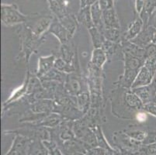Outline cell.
Here are the masks:
<instances>
[{
    "instance_id": "7c38bea8",
    "label": "cell",
    "mask_w": 156,
    "mask_h": 155,
    "mask_svg": "<svg viewBox=\"0 0 156 155\" xmlns=\"http://www.w3.org/2000/svg\"><path fill=\"white\" fill-rule=\"evenodd\" d=\"M51 10L56 15L58 19H62V17L67 15L66 13V6L61 0H48Z\"/></svg>"
},
{
    "instance_id": "4316f807",
    "label": "cell",
    "mask_w": 156,
    "mask_h": 155,
    "mask_svg": "<svg viewBox=\"0 0 156 155\" xmlns=\"http://www.w3.org/2000/svg\"><path fill=\"white\" fill-rule=\"evenodd\" d=\"M51 108L50 104H49V102H38L37 104L34 106V110L35 112H44V111H48Z\"/></svg>"
},
{
    "instance_id": "f546056e",
    "label": "cell",
    "mask_w": 156,
    "mask_h": 155,
    "mask_svg": "<svg viewBox=\"0 0 156 155\" xmlns=\"http://www.w3.org/2000/svg\"><path fill=\"white\" fill-rule=\"evenodd\" d=\"M105 151L102 148H91L87 150L86 154L87 155H105Z\"/></svg>"
},
{
    "instance_id": "9a60e30c",
    "label": "cell",
    "mask_w": 156,
    "mask_h": 155,
    "mask_svg": "<svg viewBox=\"0 0 156 155\" xmlns=\"http://www.w3.org/2000/svg\"><path fill=\"white\" fill-rule=\"evenodd\" d=\"M125 70H139L142 65V62L140 58H136L130 54L126 53Z\"/></svg>"
},
{
    "instance_id": "5bb4252c",
    "label": "cell",
    "mask_w": 156,
    "mask_h": 155,
    "mask_svg": "<svg viewBox=\"0 0 156 155\" xmlns=\"http://www.w3.org/2000/svg\"><path fill=\"white\" fill-rule=\"evenodd\" d=\"M65 29L67 30L71 35H73L77 27V19L73 15H65L62 19H58Z\"/></svg>"
},
{
    "instance_id": "1f68e13d",
    "label": "cell",
    "mask_w": 156,
    "mask_h": 155,
    "mask_svg": "<svg viewBox=\"0 0 156 155\" xmlns=\"http://www.w3.org/2000/svg\"><path fill=\"white\" fill-rule=\"evenodd\" d=\"M148 25L151 26L156 30V9L150 15L149 19H148Z\"/></svg>"
},
{
    "instance_id": "30bf717a",
    "label": "cell",
    "mask_w": 156,
    "mask_h": 155,
    "mask_svg": "<svg viewBox=\"0 0 156 155\" xmlns=\"http://www.w3.org/2000/svg\"><path fill=\"white\" fill-rule=\"evenodd\" d=\"M52 20H53V17L51 16L41 17L34 25V26L32 27V32L35 35H40L44 31L46 30L48 27H50L51 23H53Z\"/></svg>"
},
{
    "instance_id": "e575fe53",
    "label": "cell",
    "mask_w": 156,
    "mask_h": 155,
    "mask_svg": "<svg viewBox=\"0 0 156 155\" xmlns=\"http://www.w3.org/2000/svg\"><path fill=\"white\" fill-rule=\"evenodd\" d=\"M105 155H120V151L119 150H109V151H106Z\"/></svg>"
},
{
    "instance_id": "d6986e66",
    "label": "cell",
    "mask_w": 156,
    "mask_h": 155,
    "mask_svg": "<svg viewBox=\"0 0 156 155\" xmlns=\"http://www.w3.org/2000/svg\"><path fill=\"white\" fill-rule=\"evenodd\" d=\"M92 62L96 66L100 67V68L103 66L104 62H106V56L103 50L100 48H95L93 51Z\"/></svg>"
},
{
    "instance_id": "52a82bcc",
    "label": "cell",
    "mask_w": 156,
    "mask_h": 155,
    "mask_svg": "<svg viewBox=\"0 0 156 155\" xmlns=\"http://www.w3.org/2000/svg\"><path fill=\"white\" fill-rule=\"evenodd\" d=\"M103 19L105 28H120L118 18L113 8L103 11Z\"/></svg>"
},
{
    "instance_id": "5b68a950",
    "label": "cell",
    "mask_w": 156,
    "mask_h": 155,
    "mask_svg": "<svg viewBox=\"0 0 156 155\" xmlns=\"http://www.w3.org/2000/svg\"><path fill=\"white\" fill-rule=\"evenodd\" d=\"M49 32L53 33L55 36L58 38L59 41L63 44H66L69 41V37L72 36L70 33L65 29L58 21H55L52 23L51 26L49 27Z\"/></svg>"
},
{
    "instance_id": "d6a6232c",
    "label": "cell",
    "mask_w": 156,
    "mask_h": 155,
    "mask_svg": "<svg viewBox=\"0 0 156 155\" xmlns=\"http://www.w3.org/2000/svg\"><path fill=\"white\" fill-rule=\"evenodd\" d=\"M99 0H80V9L86 6H91Z\"/></svg>"
},
{
    "instance_id": "ba28073f",
    "label": "cell",
    "mask_w": 156,
    "mask_h": 155,
    "mask_svg": "<svg viewBox=\"0 0 156 155\" xmlns=\"http://www.w3.org/2000/svg\"><path fill=\"white\" fill-rule=\"evenodd\" d=\"M77 20L83 24L89 30L95 26L91 15V6L81 8L77 16Z\"/></svg>"
},
{
    "instance_id": "484cf974",
    "label": "cell",
    "mask_w": 156,
    "mask_h": 155,
    "mask_svg": "<svg viewBox=\"0 0 156 155\" xmlns=\"http://www.w3.org/2000/svg\"><path fill=\"white\" fill-rule=\"evenodd\" d=\"M143 109L147 112V113L151 114L152 116H156V103L154 102H150L144 105Z\"/></svg>"
},
{
    "instance_id": "603a6c76",
    "label": "cell",
    "mask_w": 156,
    "mask_h": 155,
    "mask_svg": "<svg viewBox=\"0 0 156 155\" xmlns=\"http://www.w3.org/2000/svg\"><path fill=\"white\" fill-rule=\"evenodd\" d=\"M127 135L128 136H130L131 139H133V140L138 142L144 141L147 136V133H144V131H141V130H133V131H129L127 133Z\"/></svg>"
},
{
    "instance_id": "9c48e42d",
    "label": "cell",
    "mask_w": 156,
    "mask_h": 155,
    "mask_svg": "<svg viewBox=\"0 0 156 155\" xmlns=\"http://www.w3.org/2000/svg\"><path fill=\"white\" fill-rule=\"evenodd\" d=\"M143 26H144V22L141 19V17L138 16L133 22H131V23L129 26L127 35H126L127 40L131 41L134 38H135L143 30Z\"/></svg>"
},
{
    "instance_id": "74e56055",
    "label": "cell",
    "mask_w": 156,
    "mask_h": 155,
    "mask_svg": "<svg viewBox=\"0 0 156 155\" xmlns=\"http://www.w3.org/2000/svg\"><path fill=\"white\" fill-rule=\"evenodd\" d=\"M152 101H153V102H155V103H156V95H154V98H153Z\"/></svg>"
},
{
    "instance_id": "83f0119b",
    "label": "cell",
    "mask_w": 156,
    "mask_h": 155,
    "mask_svg": "<svg viewBox=\"0 0 156 155\" xmlns=\"http://www.w3.org/2000/svg\"><path fill=\"white\" fill-rule=\"evenodd\" d=\"M100 8L102 10H106V9H110L113 8L114 5V1L113 0H99Z\"/></svg>"
},
{
    "instance_id": "ffe728a7",
    "label": "cell",
    "mask_w": 156,
    "mask_h": 155,
    "mask_svg": "<svg viewBox=\"0 0 156 155\" xmlns=\"http://www.w3.org/2000/svg\"><path fill=\"white\" fill-rule=\"evenodd\" d=\"M137 153V155H156V143L142 145Z\"/></svg>"
},
{
    "instance_id": "44dd1931",
    "label": "cell",
    "mask_w": 156,
    "mask_h": 155,
    "mask_svg": "<svg viewBox=\"0 0 156 155\" xmlns=\"http://www.w3.org/2000/svg\"><path fill=\"white\" fill-rule=\"evenodd\" d=\"M54 66L56 69H58L60 72H70L71 71H73L74 68L72 66L69 65L68 63H66L65 61H64L62 58H59V59H57L55 61V64H54Z\"/></svg>"
},
{
    "instance_id": "6da1fadb",
    "label": "cell",
    "mask_w": 156,
    "mask_h": 155,
    "mask_svg": "<svg viewBox=\"0 0 156 155\" xmlns=\"http://www.w3.org/2000/svg\"><path fill=\"white\" fill-rule=\"evenodd\" d=\"M26 16L15 4H2L1 20L5 26H12L26 21Z\"/></svg>"
},
{
    "instance_id": "4fadbf2b",
    "label": "cell",
    "mask_w": 156,
    "mask_h": 155,
    "mask_svg": "<svg viewBox=\"0 0 156 155\" xmlns=\"http://www.w3.org/2000/svg\"><path fill=\"white\" fill-rule=\"evenodd\" d=\"M55 57L53 55L46 58H41L39 60V68H38V75L43 76L48 73L55 64Z\"/></svg>"
},
{
    "instance_id": "8992f818",
    "label": "cell",
    "mask_w": 156,
    "mask_h": 155,
    "mask_svg": "<svg viewBox=\"0 0 156 155\" xmlns=\"http://www.w3.org/2000/svg\"><path fill=\"white\" fill-rule=\"evenodd\" d=\"M91 15L94 26L103 33L105 26L103 19V10L100 8L99 1L91 5Z\"/></svg>"
},
{
    "instance_id": "836d02e7",
    "label": "cell",
    "mask_w": 156,
    "mask_h": 155,
    "mask_svg": "<svg viewBox=\"0 0 156 155\" xmlns=\"http://www.w3.org/2000/svg\"><path fill=\"white\" fill-rule=\"evenodd\" d=\"M136 118H137V121L140 122V123L145 122L146 119H147V113H144L142 111H140L137 113Z\"/></svg>"
},
{
    "instance_id": "ac0fdd59",
    "label": "cell",
    "mask_w": 156,
    "mask_h": 155,
    "mask_svg": "<svg viewBox=\"0 0 156 155\" xmlns=\"http://www.w3.org/2000/svg\"><path fill=\"white\" fill-rule=\"evenodd\" d=\"M137 74H138L137 70H125V73L122 81V83H123L122 85L126 87H131Z\"/></svg>"
},
{
    "instance_id": "277c9868",
    "label": "cell",
    "mask_w": 156,
    "mask_h": 155,
    "mask_svg": "<svg viewBox=\"0 0 156 155\" xmlns=\"http://www.w3.org/2000/svg\"><path fill=\"white\" fill-rule=\"evenodd\" d=\"M153 76L154 75H152V73L145 66L142 67L139 70L138 74H137V77H136L135 80H134L131 88L132 89H135V88L148 85L151 83Z\"/></svg>"
},
{
    "instance_id": "7402d4cb",
    "label": "cell",
    "mask_w": 156,
    "mask_h": 155,
    "mask_svg": "<svg viewBox=\"0 0 156 155\" xmlns=\"http://www.w3.org/2000/svg\"><path fill=\"white\" fill-rule=\"evenodd\" d=\"M43 144L48 150V153L50 155H63L58 147L57 144L52 141H48L45 140L43 142Z\"/></svg>"
},
{
    "instance_id": "e0dca14e",
    "label": "cell",
    "mask_w": 156,
    "mask_h": 155,
    "mask_svg": "<svg viewBox=\"0 0 156 155\" xmlns=\"http://www.w3.org/2000/svg\"><path fill=\"white\" fill-rule=\"evenodd\" d=\"M89 33L91 34V37L93 40V45L95 48H100L102 46L103 42V38L102 36V33L100 32L96 26L90 28L89 30Z\"/></svg>"
},
{
    "instance_id": "7a4b0ae2",
    "label": "cell",
    "mask_w": 156,
    "mask_h": 155,
    "mask_svg": "<svg viewBox=\"0 0 156 155\" xmlns=\"http://www.w3.org/2000/svg\"><path fill=\"white\" fill-rule=\"evenodd\" d=\"M155 32L156 30L151 26L147 25V26H144L141 33L135 38L131 40V42L141 48L147 47V45L150 44L151 41H153Z\"/></svg>"
},
{
    "instance_id": "2e32d148",
    "label": "cell",
    "mask_w": 156,
    "mask_h": 155,
    "mask_svg": "<svg viewBox=\"0 0 156 155\" xmlns=\"http://www.w3.org/2000/svg\"><path fill=\"white\" fill-rule=\"evenodd\" d=\"M126 102L130 107L134 108V109H141L144 108V103L134 92L127 94L126 96Z\"/></svg>"
},
{
    "instance_id": "8d00e7d4",
    "label": "cell",
    "mask_w": 156,
    "mask_h": 155,
    "mask_svg": "<svg viewBox=\"0 0 156 155\" xmlns=\"http://www.w3.org/2000/svg\"><path fill=\"white\" fill-rule=\"evenodd\" d=\"M152 43H153V44H156V32H155V33H154V37H153Z\"/></svg>"
},
{
    "instance_id": "4dcf8cb0",
    "label": "cell",
    "mask_w": 156,
    "mask_h": 155,
    "mask_svg": "<svg viewBox=\"0 0 156 155\" xmlns=\"http://www.w3.org/2000/svg\"><path fill=\"white\" fill-rule=\"evenodd\" d=\"M146 0H135V9L137 13H141L145 5Z\"/></svg>"
},
{
    "instance_id": "3957f363",
    "label": "cell",
    "mask_w": 156,
    "mask_h": 155,
    "mask_svg": "<svg viewBox=\"0 0 156 155\" xmlns=\"http://www.w3.org/2000/svg\"><path fill=\"white\" fill-rule=\"evenodd\" d=\"M30 144L27 139L16 136L10 150L5 155H27L30 153Z\"/></svg>"
},
{
    "instance_id": "8fae6325",
    "label": "cell",
    "mask_w": 156,
    "mask_h": 155,
    "mask_svg": "<svg viewBox=\"0 0 156 155\" xmlns=\"http://www.w3.org/2000/svg\"><path fill=\"white\" fill-rule=\"evenodd\" d=\"M133 92L137 95V97L141 99L144 105L151 102V99H153L154 98V96H152L151 89L148 85L133 89Z\"/></svg>"
},
{
    "instance_id": "d590c367",
    "label": "cell",
    "mask_w": 156,
    "mask_h": 155,
    "mask_svg": "<svg viewBox=\"0 0 156 155\" xmlns=\"http://www.w3.org/2000/svg\"><path fill=\"white\" fill-rule=\"evenodd\" d=\"M72 155H87L86 153H83V152H76V153H73Z\"/></svg>"
},
{
    "instance_id": "cb8c5ba5",
    "label": "cell",
    "mask_w": 156,
    "mask_h": 155,
    "mask_svg": "<svg viewBox=\"0 0 156 155\" xmlns=\"http://www.w3.org/2000/svg\"><path fill=\"white\" fill-rule=\"evenodd\" d=\"M103 33L107 39L112 41H117L119 37L118 29L116 28H105Z\"/></svg>"
},
{
    "instance_id": "d4e9b609",
    "label": "cell",
    "mask_w": 156,
    "mask_h": 155,
    "mask_svg": "<svg viewBox=\"0 0 156 155\" xmlns=\"http://www.w3.org/2000/svg\"><path fill=\"white\" fill-rule=\"evenodd\" d=\"M145 67L154 75L156 72V55L147 58L145 61Z\"/></svg>"
},
{
    "instance_id": "f1b7e54d",
    "label": "cell",
    "mask_w": 156,
    "mask_h": 155,
    "mask_svg": "<svg viewBox=\"0 0 156 155\" xmlns=\"http://www.w3.org/2000/svg\"><path fill=\"white\" fill-rule=\"evenodd\" d=\"M145 58H148L151 56L156 55V44H151L147 45L145 48Z\"/></svg>"
}]
</instances>
